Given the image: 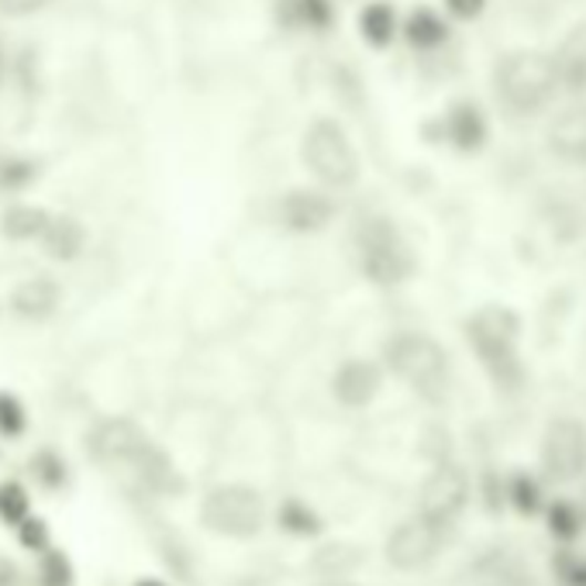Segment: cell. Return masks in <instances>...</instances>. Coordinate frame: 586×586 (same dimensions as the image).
<instances>
[{
  "instance_id": "cell-1",
  "label": "cell",
  "mask_w": 586,
  "mask_h": 586,
  "mask_svg": "<svg viewBox=\"0 0 586 586\" xmlns=\"http://www.w3.org/2000/svg\"><path fill=\"white\" fill-rule=\"evenodd\" d=\"M466 346L476 356L486 380L514 393L524 383V362H521V318L511 307L486 304L466 318Z\"/></svg>"
},
{
  "instance_id": "cell-2",
  "label": "cell",
  "mask_w": 586,
  "mask_h": 586,
  "mask_svg": "<svg viewBox=\"0 0 586 586\" xmlns=\"http://www.w3.org/2000/svg\"><path fill=\"white\" fill-rule=\"evenodd\" d=\"M493 90H497V101L521 117L542 114L563 94L552 52H538V49L507 52L497 63V70H493Z\"/></svg>"
},
{
  "instance_id": "cell-3",
  "label": "cell",
  "mask_w": 586,
  "mask_h": 586,
  "mask_svg": "<svg viewBox=\"0 0 586 586\" xmlns=\"http://www.w3.org/2000/svg\"><path fill=\"white\" fill-rule=\"evenodd\" d=\"M383 366L404 387H411L418 397L439 404L449 393V352L424 331H397L383 346Z\"/></svg>"
},
{
  "instance_id": "cell-4",
  "label": "cell",
  "mask_w": 586,
  "mask_h": 586,
  "mask_svg": "<svg viewBox=\"0 0 586 586\" xmlns=\"http://www.w3.org/2000/svg\"><path fill=\"white\" fill-rule=\"evenodd\" d=\"M300 160L307 173L315 176L318 187L342 194L352 191L359 176H362V160L352 135L338 125L335 117H315L311 125L304 128L300 138Z\"/></svg>"
},
{
  "instance_id": "cell-5",
  "label": "cell",
  "mask_w": 586,
  "mask_h": 586,
  "mask_svg": "<svg viewBox=\"0 0 586 586\" xmlns=\"http://www.w3.org/2000/svg\"><path fill=\"white\" fill-rule=\"evenodd\" d=\"M352 249H356V266L373 287H400L414 276V253L408 238L400 235V228L390 218H362L356 235H352Z\"/></svg>"
},
{
  "instance_id": "cell-6",
  "label": "cell",
  "mask_w": 586,
  "mask_h": 586,
  "mask_svg": "<svg viewBox=\"0 0 586 586\" xmlns=\"http://www.w3.org/2000/svg\"><path fill=\"white\" fill-rule=\"evenodd\" d=\"M201 521L204 528L225 538H253L263 532L266 524V504L259 497V490L245 483H228L210 490L201 504Z\"/></svg>"
},
{
  "instance_id": "cell-7",
  "label": "cell",
  "mask_w": 586,
  "mask_h": 586,
  "mask_svg": "<svg viewBox=\"0 0 586 586\" xmlns=\"http://www.w3.org/2000/svg\"><path fill=\"white\" fill-rule=\"evenodd\" d=\"M445 538H449V524L431 521L418 511L414 517L400 521L390 532L383 555L397 573H414V569H424L428 563L439 559V552L445 548Z\"/></svg>"
},
{
  "instance_id": "cell-8",
  "label": "cell",
  "mask_w": 586,
  "mask_h": 586,
  "mask_svg": "<svg viewBox=\"0 0 586 586\" xmlns=\"http://www.w3.org/2000/svg\"><path fill=\"white\" fill-rule=\"evenodd\" d=\"M542 470L555 483H573L586 473V428L576 418H555L542 439Z\"/></svg>"
},
{
  "instance_id": "cell-9",
  "label": "cell",
  "mask_w": 586,
  "mask_h": 586,
  "mask_svg": "<svg viewBox=\"0 0 586 586\" xmlns=\"http://www.w3.org/2000/svg\"><path fill=\"white\" fill-rule=\"evenodd\" d=\"M470 504V476L466 470H459L455 462H442L428 473V480L421 483V497H418V511L431 521L452 524Z\"/></svg>"
},
{
  "instance_id": "cell-10",
  "label": "cell",
  "mask_w": 586,
  "mask_h": 586,
  "mask_svg": "<svg viewBox=\"0 0 586 586\" xmlns=\"http://www.w3.org/2000/svg\"><path fill=\"white\" fill-rule=\"evenodd\" d=\"M335 197L325 187H294L276 201V222L290 235H318L335 222Z\"/></svg>"
},
{
  "instance_id": "cell-11",
  "label": "cell",
  "mask_w": 586,
  "mask_h": 586,
  "mask_svg": "<svg viewBox=\"0 0 586 586\" xmlns=\"http://www.w3.org/2000/svg\"><path fill=\"white\" fill-rule=\"evenodd\" d=\"M383 377H387V366L377 362V359H362V356L346 359L331 373V397L346 411H362L380 397Z\"/></svg>"
},
{
  "instance_id": "cell-12",
  "label": "cell",
  "mask_w": 586,
  "mask_h": 586,
  "mask_svg": "<svg viewBox=\"0 0 586 586\" xmlns=\"http://www.w3.org/2000/svg\"><path fill=\"white\" fill-rule=\"evenodd\" d=\"M545 142L559 163L586 166V101H576L555 114L545 132Z\"/></svg>"
},
{
  "instance_id": "cell-13",
  "label": "cell",
  "mask_w": 586,
  "mask_h": 586,
  "mask_svg": "<svg viewBox=\"0 0 586 586\" xmlns=\"http://www.w3.org/2000/svg\"><path fill=\"white\" fill-rule=\"evenodd\" d=\"M442 135L459 152H480L490 138V121L476 101H455L442 114Z\"/></svg>"
},
{
  "instance_id": "cell-14",
  "label": "cell",
  "mask_w": 586,
  "mask_h": 586,
  "mask_svg": "<svg viewBox=\"0 0 586 586\" xmlns=\"http://www.w3.org/2000/svg\"><path fill=\"white\" fill-rule=\"evenodd\" d=\"M555 73H559V86L566 94H586V21L576 24L566 39L552 52Z\"/></svg>"
},
{
  "instance_id": "cell-15",
  "label": "cell",
  "mask_w": 586,
  "mask_h": 586,
  "mask_svg": "<svg viewBox=\"0 0 586 586\" xmlns=\"http://www.w3.org/2000/svg\"><path fill=\"white\" fill-rule=\"evenodd\" d=\"M449 14L435 11V8H414L404 18V28H400V39H404L414 52H439L449 42Z\"/></svg>"
},
{
  "instance_id": "cell-16",
  "label": "cell",
  "mask_w": 586,
  "mask_h": 586,
  "mask_svg": "<svg viewBox=\"0 0 586 586\" xmlns=\"http://www.w3.org/2000/svg\"><path fill=\"white\" fill-rule=\"evenodd\" d=\"M400 28H404V21L397 18V11L387 4V0H369V4H362L359 11V35L366 45L373 49H390L400 35Z\"/></svg>"
},
{
  "instance_id": "cell-17",
  "label": "cell",
  "mask_w": 586,
  "mask_h": 586,
  "mask_svg": "<svg viewBox=\"0 0 586 586\" xmlns=\"http://www.w3.org/2000/svg\"><path fill=\"white\" fill-rule=\"evenodd\" d=\"M287 8V21L294 28H304V32H328V28L338 21L335 14V0H284Z\"/></svg>"
},
{
  "instance_id": "cell-18",
  "label": "cell",
  "mask_w": 586,
  "mask_h": 586,
  "mask_svg": "<svg viewBox=\"0 0 586 586\" xmlns=\"http://www.w3.org/2000/svg\"><path fill=\"white\" fill-rule=\"evenodd\" d=\"M59 304V287L49 280H28L14 290V307L24 318H45Z\"/></svg>"
},
{
  "instance_id": "cell-19",
  "label": "cell",
  "mask_w": 586,
  "mask_h": 586,
  "mask_svg": "<svg viewBox=\"0 0 586 586\" xmlns=\"http://www.w3.org/2000/svg\"><path fill=\"white\" fill-rule=\"evenodd\" d=\"M49 225H52V218L39 207H14V210L4 214V235L8 238H21V241L24 238H45Z\"/></svg>"
},
{
  "instance_id": "cell-20",
  "label": "cell",
  "mask_w": 586,
  "mask_h": 586,
  "mask_svg": "<svg viewBox=\"0 0 586 586\" xmlns=\"http://www.w3.org/2000/svg\"><path fill=\"white\" fill-rule=\"evenodd\" d=\"M42 241L55 259H73L83 249V228L76 222H52Z\"/></svg>"
},
{
  "instance_id": "cell-21",
  "label": "cell",
  "mask_w": 586,
  "mask_h": 586,
  "mask_svg": "<svg viewBox=\"0 0 586 586\" xmlns=\"http://www.w3.org/2000/svg\"><path fill=\"white\" fill-rule=\"evenodd\" d=\"M280 524L290 532V535H300V538H307V535H318L321 532V521H318V514L307 507V504H300V501H287L284 507H280Z\"/></svg>"
},
{
  "instance_id": "cell-22",
  "label": "cell",
  "mask_w": 586,
  "mask_h": 586,
  "mask_svg": "<svg viewBox=\"0 0 586 586\" xmlns=\"http://www.w3.org/2000/svg\"><path fill=\"white\" fill-rule=\"evenodd\" d=\"M511 501H514V507L521 514H535L542 507V490H538V483L532 476L521 473V476L511 480Z\"/></svg>"
},
{
  "instance_id": "cell-23",
  "label": "cell",
  "mask_w": 586,
  "mask_h": 586,
  "mask_svg": "<svg viewBox=\"0 0 586 586\" xmlns=\"http://www.w3.org/2000/svg\"><path fill=\"white\" fill-rule=\"evenodd\" d=\"M24 431V408L18 404V397L11 393H0V435H21Z\"/></svg>"
},
{
  "instance_id": "cell-24",
  "label": "cell",
  "mask_w": 586,
  "mask_h": 586,
  "mask_svg": "<svg viewBox=\"0 0 586 586\" xmlns=\"http://www.w3.org/2000/svg\"><path fill=\"white\" fill-rule=\"evenodd\" d=\"M0 514H4L8 524H21L28 517V493L21 486L0 490Z\"/></svg>"
},
{
  "instance_id": "cell-25",
  "label": "cell",
  "mask_w": 586,
  "mask_h": 586,
  "mask_svg": "<svg viewBox=\"0 0 586 586\" xmlns=\"http://www.w3.org/2000/svg\"><path fill=\"white\" fill-rule=\"evenodd\" d=\"M548 524H552V532L559 535L563 542H573V535L579 532V514H576V507H569V504H552Z\"/></svg>"
},
{
  "instance_id": "cell-26",
  "label": "cell",
  "mask_w": 586,
  "mask_h": 586,
  "mask_svg": "<svg viewBox=\"0 0 586 586\" xmlns=\"http://www.w3.org/2000/svg\"><path fill=\"white\" fill-rule=\"evenodd\" d=\"M555 573H559L563 586H586V559L583 555H559V563H555Z\"/></svg>"
},
{
  "instance_id": "cell-27",
  "label": "cell",
  "mask_w": 586,
  "mask_h": 586,
  "mask_svg": "<svg viewBox=\"0 0 586 586\" xmlns=\"http://www.w3.org/2000/svg\"><path fill=\"white\" fill-rule=\"evenodd\" d=\"M42 583L45 586H70L73 583V569L66 563V555L63 552H52L45 566H42Z\"/></svg>"
},
{
  "instance_id": "cell-28",
  "label": "cell",
  "mask_w": 586,
  "mask_h": 586,
  "mask_svg": "<svg viewBox=\"0 0 586 586\" xmlns=\"http://www.w3.org/2000/svg\"><path fill=\"white\" fill-rule=\"evenodd\" d=\"M442 11L452 21H476L486 11V0H442Z\"/></svg>"
},
{
  "instance_id": "cell-29",
  "label": "cell",
  "mask_w": 586,
  "mask_h": 586,
  "mask_svg": "<svg viewBox=\"0 0 586 586\" xmlns=\"http://www.w3.org/2000/svg\"><path fill=\"white\" fill-rule=\"evenodd\" d=\"M49 4V0H0V14L8 18H24V14H35Z\"/></svg>"
},
{
  "instance_id": "cell-30",
  "label": "cell",
  "mask_w": 586,
  "mask_h": 586,
  "mask_svg": "<svg viewBox=\"0 0 586 586\" xmlns=\"http://www.w3.org/2000/svg\"><path fill=\"white\" fill-rule=\"evenodd\" d=\"M21 538H24V545L28 548H42L45 545V538H49V532H45V524L42 521H32V517H24L21 524Z\"/></svg>"
},
{
  "instance_id": "cell-31",
  "label": "cell",
  "mask_w": 586,
  "mask_h": 586,
  "mask_svg": "<svg viewBox=\"0 0 586 586\" xmlns=\"http://www.w3.org/2000/svg\"><path fill=\"white\" fill-rule=\"evenodd\" d=\"M39 476L49 480V483H59V480H63V470H59L55 455H39Z\"/></svg>"
},
{
  "instance_id": "cell-32",
  "label": "cell",
  "mask_w": 586,
  "mask_h": 586,
  "mask_svg": "<svg viewBox=\"0 0 586 586\" xmlns=\"http://www.w3.org/2000/svg\"><path fill=\"white\" fill-rule=\"evenodd\" d=\"M135 586H166V583H160V579H142V583H135Z\"/></svg>"
}]
</instances>
